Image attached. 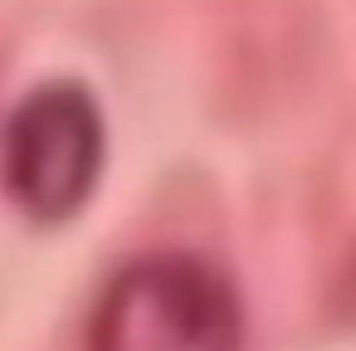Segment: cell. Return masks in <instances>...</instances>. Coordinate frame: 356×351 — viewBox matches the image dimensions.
<instances>
[{
    "label": "cell",
    "instance_id": "obj_1",
    "mask_svg": "<svg viewBox=\"0 0 356 351\" xmlns=\"http://www.w3.org/2000/svg\"><path fill=\"white\" fill-rule=\"evenodd\" d=\"M244 312L220 268L195 254L127 263L88 322V351H239Z\"/></svg>",
    "mask_w": 356,
    "mask_h": 351
},
{
    "label": "cell",
    "instance_id": "obj_2",
    "mask_svg": "<svg viewBox=\"0 0 356 351\" xmlns=\"http://www.w3.org/2000/svg\"><path fill=\"white\" fill-rule=\"evenodd\" d=\"M103 113L79 83L25 93L0 137V186L35 220L74 215L103 171Z\"/></svg>",
    "mask_w": 356,
    "mask_h": 351
}]
</instances>
